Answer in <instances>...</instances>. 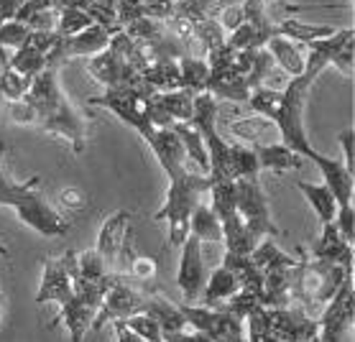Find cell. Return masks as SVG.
Wrapping results in <instances>:
<instances>
[{
  "mask_svg": "<svg viewBox=\"0 0 355 342\" xmlns=\"http://www.w3.org/2000/svg\"><path fill=\"white\" fill-rule=\"evenodd\" d=\"M110 281L107 284L85 281L77 271V251H67L59 258H46L41 263V284L36 291V304H59V322L67 327L69 340L85 342L97 312H100V304L105 299Z\"/></svg>",
  "mask_w": 355,
  "mask_h": 342,
  "instance_id": "1",
  "label": "cell"
},
{
  "mask_svg": "<svg viewBox=\"0 0 355 342\" xmlns=\"http://www.w3.org/2000/svg\"><path fill=\"white\" fill-rule=\"evenodd\" d=\"M26 100L36 107L39 113L41 131L49 136L67 141L77 156L85 154L87 146V118L67 100L62 84H59V66H46L31 82V90L26 92Z\"/></svg>",
  "mask_w": 355,
  "mask_h": 342,
  "instance_id": "2",
  "label": "cell"
},
{
  "mask_svg": "<svg viewBox=\"0 0 355 342\" xmlns=\"http://www.w3.org/2000/svg\"><path fill=\"white\" fill-rule=\"evenodd\" d=\"M297 266L291 269V284H289V304L309 314L320 317V312L330 302L340 284L347 276H353V269H343L335 263H324L309 258L304 248H299Z\"/></svg>",
  "mask_w": 355,
  "mask_h": 342,
  "instance_id": "3",
  "label": "cell"
},
{
  "mask_svg": "<svg viewBox=\"0 0 355 342\" xmlns=\"http://www.w3.org/2000/svg\"><path fill=\"white\" fill-rule=\"evenodd\" d=\"M212 181L210 177L200 174L197 169L184 171L177 179H169L166 199L154 215V220H166L169 225V245H182L189 235V217L197 202H202V195H210Z\"/></svg>",
  "mask_w": 355,
  "mask_h": 342,
  "instance_id": "4",
  "label": "cell"
},
{
  "mask_svg": "<svg viewBox=\"0 0 355 342\" xmlns=\"http://www.w3.org/2000/svg\"><path fill=\"white\" fill-rule=\"evenodd\" d=\"M235 210L241 215L243 225L248 230L250 240L259 245L263 237L279 235L282 230L276 228L268 210V197L261 189L259 179H235Z\"/></svg>",
  "mask_w": 355,
  "mask_h": 342,
  "instance_id": "5",
  "label": "cell"
},
{
  "mask_svg": "<svg viewBox=\"0 0 355 342\" xmlns=\"http://www.w3.org/2000/svg\"><path fill=\"white\" fill-rule=\"evenodd\" d=\"M355 322V286L347 276L317 317V342H350Z\"/></svg>",
  "mask_w": 355,
  "mask_h": 342,
  "instance_id": "6",
  "label": "cell"
},
{
  "mask_svg": "<svg viewBox=\"0 0 355 342\" xmlns=\"http://www.w3.org/2000/svg\"><path fill=\"white\" fill-rule=\"evenodd\" d=\"M151 95H154V92L121 87V90H105L103 95H97V98H89V105L110 110L118 120L130 125L133 131H138L141 138H146L148 133L154 131L151 118H148V98H151Z\"/></svg>",
  "mask_w": 355,
  "mask_h": 342,
  "instance_id": "7",
  "label": "cell"
},
{
  "mask_svg": "<svg viewBox=\"0 0 355 342\" xmlns=\"http://www.w3.org/2000/svg\"><path fill=\"white\" fill-rule=\"evenodd\" d=\"M146 294L136 286L128 284V278L123 273H113V281L107 286L105 299L100 304V312H97L95 322H92V330L89 334L100 332L105 325H113V322H121V319H128L138 312H144L146 304Z\"/></svg>",
  "mask_w": 355,
  "mask_h": 342,
  "instance_id": "8",
  "label": "cell"
},
{
  "mask_svg": "<svg viewBox=\"0 0 355 342\" xmlns=\"http://www.w3.org/2000/svg\"><path fill=\"white\" fill-rule=\"evenodd\" d=\"M182 312L187 317V325L205 332L212 342H248L245 325L233 312L212 309L202 304H182Z\"/></svg>",
  "mask_w": 355,
  "mask_h": 342,
  "instance_id": "9",
  "label": "cell"
},
{
  "mask_svg": "<svg viewBox=\"0 0 355 342\" xmlns=\"http://www.w3.org/2000/svg\"><path fill=\"white\" fill-rule=\"evenodd\" d=\"M13 212H16L18 222L28 225L44 237H62L67 235V230L72 228L69 217H64V212H59L54 204L49 202L41 187L31 189L24 202L13 207Z\"/></svg>",
  "mask_w": 355,
  "mask_h": 342,
  "instance_id": "10",
  "label": "cell"
},
{
  "mask_svg": "<svg viewBox=\"0 0 355 342\" xmlns=\"http://www.w3.org/2000/svg\"><path fill=\"white\" fill-rule=\"evenodd\" d=\"M130 222H133V212L130 210H118L115 215H110L97 235L95 251L103 255L105 266L110 269V273H121V255L128 248L130 237Z\"/></svg>",
  "mask_w": 355,
  "mask_h": 342,
  "instance_id": "11",
  "label": "cell"
},
{
  "mask_svg": "<svg viewBox=\"0 0 355 342\" xmlns=\"http://www.w3.org/2000/svg\"><path fill=\"white\" fill-rule=\"evenodd\" d=\"M59 41L57 31H31V36L24 41V46H18L16 54L8 57V66L16 69L24 77H36L39 72H44L51 62L54 46Z\"/></svg>",
  "mask_w": 355,
  "mask_h": 342,
  "instance_id": "12",
  "label": "cell"
},
{
  "mask_svg": "<svg viewBox=\"0 0 355 342\" xmlns=\"http://www.w3.org/2000/svg\"><path fill=\"white\" fill-rule=\"evenodd\" d=\"M179 255V271H177V286L184 294L187 302H200L202 289L207 284V266L202 255V243L194 235H187Z\"/></svg>",
  "mask_w": 355,
  "mask_h": 342,
  "instance_id": "13",
  "label": "cell"
},
{
  "mask_svg": "<svg viewBox=\"0 0 355 342\" xmlns=\"http://www.w3.org/2000/svg\"><path fill=\"white\" fill-rule=\"evenodd\" d=\"M266 322L271 332L282 342H312L317 340V319L289 304V307H276L266 309Z\"/></svg>",
  "mask_w": 355,
  "mask_h": 342,
  "instance_id": "14",
  "label": "cell"
},
{
  "mask_svg": "<svg viewBox=\"0 0 355 342\" xmlns=\"http://www.w3.org/2000/svg\"><path fill=\"white\" fill-rule=\"evenodd\" d=\"M107 44H110V31H105L97 24L87 26L85 31L74 33V36H59L49 66H62V62H69L74 57H95L107 49Z\"/></svg>",
  "mask_w": 355,
  "mask_h": 342,
  "instance_id": "15",
  "label": "cell"
},
{
  "mask_svg": "<svg viewBox=\"0 0 355 342\" xmlns=\"http://www.w3.org/2000/svg\"><path fill=\"white\" fill-rule=\"evenodd\" d=\"M144 141L148 143L151 154L156 156V161H159V166H162L169 179H177L184 171H189L187 151L174 128H154Z\"/></svg>",
  "mask_w": 355,
  "mask_h": 342,
  "instance_id": "16",
  "label": "cell"
},
{
  "mask_svg": "<svg viewBox=\"0 0 355 342\" xmlns=\"http://www.w3.org/2000/svg\"><path fill=\"white\" fill-rule=\"evenodd\" d=\"M309 161L315 163L320 174H322V184H327V189L332 192L338 207L343 204H353V189H355V177L343 166L340 159H330V156L320 154V151H312Z\"/></svg>",
  "mask_w": 355,
  "mask_h": 342,
  "instance_id": "17",
  "label": "cell"
},
{
  "mask_svg": "<svg viewBox=\"0 0 355 342\" xmlns=\"http://www.w3.org/2000/svg\"><path fill=\"white\" fill-rule=\"evenodd\" d=\"M307 255L315 258V261L335 263V266H343V269H353V245L343 240V235L335 228V222L322 225V233L312 243Z\"/></svg>",
  "mask_w": 355,
  "mask_h": 342,
  "instance_id": "18",
  "label": "cell"
},
{
  "mask_svg": "<svg viewBox=\"0 0 355 342\" xmlns=\"http://www.w3.org/2000/svg\"><path fill=\"white\" fill-rule=\"evenodd\" d=\"M238 291H241V278H238V273L220 263L218 269L210 271V276H207V284L202 289L200 304L202 307L220 309V307H223L230 296H235Z\"/></svg>",
  "mask_w": 355,
  "mask_h": 342,
  "instance_id": "19",
  "label": "cell"
},
{
  "mask_svg": "<svg viewBox=\"0 0 355 342\" xmlns=\"http://www.w3.org/2000/svg\"><path fill=\"white\" fill-rule=\"evenodd\" d=\"M266 49L274 57V64L289 74L291 80L304 74L307 69V51H304V44L299 41H291L286 36H271L266 41Z\"/></svg>",
  "mask_w": 355,
  "mask_h": 342,
  "instance_id": "20",
  "label": "cell"
},
{
  "mask_svg": "<svg viewBox=\"0 0 355 342\" xmlns=\"http://www.w3.org/2000/svg\"><path fill=\"white\" fill-rule=\"evenodd\" d=\"M230 136L241 141L243 146L259 148V146H268V143H276L271 141V136L279 138V128L274 123L261 118V115H248V118H241V120H233L227 125Z\"/></svg>",
  "mask_w": 355,
  "mask_h": 342,
  "instance_id": "21",
  "label": "cell"
},
{
  "mask_svg": "<svg viewBox=\"0 0 355 342\" xmlns=\"http://www.w3.org/2000/svg\"><path fill=\"white\" fill-rule=\"evenodd\" d=\"M144 312L146 314H151V317L159 322L164 337H166V334H174V332H182V330L189 327L187 325L184 312H182V304H174L171 299L159 296V294H146Z\"/></svg>",
  "mask_w": 355,
  "mask_h": 342,
  "instance_id": "22",
  "label": "cell"
},
{
  "mask_svg": "<svg viewBox=\"0 0 355 342\" xmlns=\"http://www.w3.org/2000/svg\"><path fill=\"white\" fill-rule=\"evenodd\" d=\"M253 151L259 156L261 171L268 169V171H274V174H284V171L299 169V166L304 163V156H299L297 151H291L289 146H284L282 141L268 143V146H259V148H253Z\"/></svg>",
  "mask_w": 355,
  "mask_h": 342,
  "instance_id": "23",
  "label": "cell"
},
{
  "mask_svg": "<svg viewBox=\"0 0 355 342\" xmlns=\"http://www.w3.org/2000/svg\"><path fill=\"white\" fill-rule=\"evenodd\" d=\"M189 235L200 243H223V222L207 202H197L189 217Z\"/></svg>",
  "mask_w": 355,
  "mask_h": 342,
  "instance_id": "24",
  "label": "cell"
},
{
  "mask_svg": "<svg viewBox=\"0 0 355 342\" xmlns=\"http://www.w3.org/2000/svg\"><path fill=\"white\" fill-rule=\"evenodd\" d=\"M41 184L39 177H31V179L26 181H16L10 177V169H8V161H6V151L0 148V204H6V207H18V204L24 202L28 192L36 189Z\"/></svg>",
  "mask_w": 355,
  "mask_h": 342,
  "instance_id": "25",
  "label": "cell"
},
{
  "mask_svg": "<svg viewBox=\"0 0 355 342\" xmlns=\"http://www.w3.org/2000/svg\"><path fill=\"white\" fill-rule=\"evenodd\" d=\"M151 102H154L159 110H164V113L169 115L174 123H192L194 92H189V90L154 92V95H151Z\"/></svg>",
  "mask_w": 355,
  "mask_h": 342,
  "instance_id": "26",
  "label": "cell"
},
{
  "mask_svg": "<svg viewBox=\"0 0 355 342\" xmlns=\"http://www.w3.org/2000/svg\"><path fill=\"white\" fill-rule=\"evenodd\" d=\"M174 131H177L179 141H182V146L187 151V161L192 163L200 174L210 177V159H207V148H205L200 131L194 128L192 123H174Z\"/></svg>",
  "mask_w": 355,
  "mask_h": 342,
  "instance_id": "27",
  "label": "cell"
},
{
  "mask_svg": "<svg viewBox=\"0 0 355 342\" xmlns=\"http://www.w3.org/2000/svg\"><path fill=\"white\" fill-rule=\"evenodd\" d=\"M144 82L154 92H171L182 90V77H179V59H154L144 72Z\"/></svg>",
  "mask_w": 355,
  "mask_h": 342,
  "instance_id": "28",
  "label": "cell"
},
{
  "mask_svg": "<svg viewBox=\"0 0 355 342\" xmlns=\"http://www.w3.org/2000/svg\"><path fill=\"white\" fill-rule=\"evenodd\" d=\"M297 189L304 195L312 210L317 212V220L320 225H327V222L335 220V212H338V202L332 192L327 189V184H309V181H297Z\"/></svg>",
  "mask_w": 355,
  "mask_h": 342,
  "instance_id": "29",
  "label": "cell"
},
{
  "mask_svg": "<svg viewBox=\"0 0 355 342\" xmlns=\"http://www.w3.org/2000/svg\"><path fill=\"white\" fill-rule=\"evenodd\" d=\"M338 31V28H332V26H309V24H302L297 21L294 16L284 18L282 24H276V36H286L291 41H299V44H312V41H320V39H327L332 33Z\"/></svg>",
  "mask_w": 355,
  "mask_h": 342,
  "instance_id": "30",
  "label": "cell"
},
{
  "mask_svg": "<svg viewBox=\"0 0 355 342\" xmlns=\"http://www.w3.org/2000/svg\"><path fill=\"white\" fill-rule=\"evenodd\" d=\"M179 77H182V90L200 95V92H207L210 66L202 57H182L179 59Z\"/></svg>",
  "mask_w": 355,
  "mask_h": 342,
  "instance_id": "31",
  "label": "cell"
},
{
  "mask_svg": "<svg viewBox=\"0 0 355 342\" xmlns=\"http://www.w3.org/2000/svg\"><path fill=\"white\" fill-rule=\"evenodd\" d=\"M77 271H80V276L89 284H107L110 281V269L105 266L103 261V255L92 248V251H85V253H77Z\"/></svg>",
  "mask_w": 355,
  "mask_h": 342,
  "instance_id": "32",
  "label": "cell"
},
{
  "mask_svg": "<svg viewBox=\"0 0 355 342\" xmlns=\"http://www.w3.org/2000/svg\"><path fill=\"white\" fill-rule=\"evenodd\" d=\"M31 82H33L31 77H24V74H18L10 66H0V95L8 100V102L24 100L26 92L31 90Z\"/></svg>",
  "mask_w": 355,
  "mask_h": 342,
  "instance_id": "33",
  "label": "cell"
},
{
  "mask_svg": "<svg viewBox=\"0 0 355 342\" xmlns=\"http://www.w3.org/2000/svg\"><path fill=\"white\" fill-rule=\"evenodd\" d=\"M243 325H245V337H248V342H282L271 332V327H268L266 307L250 312L248 317L243 319Z\"/></svg>",
  "mask_w": 355,
  "mask_h": 342,
  "instance_id": "34",
  "label": "cell"
},
{
  "mask_svg": "<svg viewBox=\"0 0 355 342\" xmlns=\"http://www.w3.org/2000/svg\"><path fill=\"white\" fill-rule=\"evenodd\" d=\"M87 26H92V18L80 8H59V24H57V33L59 36H74V33L85 31Z\"/></svg>",
  "mask_w": 355,
  "mask_h": 342,
  "instance_id": "35",
  "label": "cell"
},
{
  "mask_svg": "<svg viewBox=\"0 0 355 342\" xmlns=\"http://www.w3.org/2000/svg\"><path fill=\"white\" fill-rule=\"evenodd\" d=\"M121 322L128 327V330H133V332H136L138 337H141V340H146V342L164 340L159 322H156L151 314H146V312H138V314H133V317H128V319H121Z\"/></svg>",
  "mask_w": 355,
  "mask_h": 342,
  "instance_id": "36",
  "label": "cell"
},
{
  "mask_svg": "<svg viewBox=\"0 0 355 342\" xmlns=\"http://www.w3.org/2000/svg\"><path fill=\"white\" fill-rule=\"evenodd\" d=\"M31 36V28L21 21H3L0 26V49H18Z\"/></svg>",
  "mask_w": 355,
  "mask_h": 342,
  "instance_id": "37",
  "label": "cell"
},
{
  "mask_svg": "<svg viewBox=\"0 0 355 342\" xmlns=\"http://www.w3.org/2000/svg\"><path fill=\"white\" fill-rule=\"evenodd\" d=\"M8 118L13 125H39V113L36 107L28 102V100H16V102H8Z\"/></svg>",
  "mask_w": 355,
  "mask_h": 342,
  "instance_id": "38",
  "label": "cell"
},
{
  "mask_svg": "<svg viewBox=\"0 0 355 342\" xmlns=\"http://www.w3.org/2000/svg\"><path fill=\"white\" fill-rule=\"evenodd\" d=\"M128 271L130 276H136L138 281H154L156 273H159V263L156 258L151 255H130V263H128Z\"/></svg>",
  "mask_w": 355,
  "mask_h": 342,
  "instance_id": "39",
  "label": "cell"
},
{
  "mask_svg": "<svg viewBox=\"0 0 355 342\" xmlns=\"http://www.w3.org/2000/svg\"><path fill=\"white\" fill-rule=\"evenodd\" d=\"M332 222H335L338 233L343 235V240L353 245L355 243V210H353V204H343V207H338L335 220Z\"/></svg>",
  "mask_w": 355,
  "mask_h": 342,
  "instance_id": "40",
  "label": "cell"
},
{
  "mask_svg": "<svg viewBox=\"0 0 355 342\" xmlns=\"http://www.w3.org/2000/svg\"><path fill=\"white\" fill-rule=\"evenodd\" d=\"M353 41L355 39L345 41V44H343V46H340L330 59V64L335 66L343 77H347V80H353Z\"/></svg>",
  "mask_w": 355,
  "mask_h": 342,
  "instance_id": "41",
  "label": "cell"
},
{
  "mask_svg": "<svg viewBox=\"0 0 355 342\" xmlns=\"http://www.w3.org/2000/svg\"><path fill=\"white\" fill-rule=\"evenodd\" d=\"M338 143H340V151H343V159H340V161H343V166L355 177V131L353 128L340 131Z\"/></svg>",
  "mask_w": 355,
  "mask_h": 342,
  "instance_id": "42",
  "label": "cell"
},
{
  "mask_svg": "<svg viewBox=\"0 0 355 342\" xmlns=\"http://www.w3.org/2000/svg\"><path fill=\"white\" fill-rule=\"evenodd\" d=\"M218 24L223 26V31L225 33H233L238 26H243V21H245V16H243V6L238 3V6H220L218 10Z\"/></svg>",
  "mask_w": 355,
  "mask_h": 342,
  "instance_id": "43",
  "label": "cell"
},
{
  "mask_svg": "<svg viewBox=\"0 0 355 342\" xmlns=\"http://www.w3.org/2000/svg\"><path fill=\"white\" fill-rule=\"evenodd\" d=\"M115 10H118V24L121 28L141 18V10H144V0H115Z\"/></svg>",
  "mask_w": 355,
  "mask_h": 342,
  "instance_id": "44",
  "label": "cell"
},
{
  "mask_svg": "<svg viewBox=\"0 0 355 342\" xmlns=\"http://www.w3.org/2000/svg\"><path fill=\"white\" fill-rule=\"evenodd\" d=\"M64 6V0H26V6L21 8V13H18L16 21H21L24 24L26 18L31 16V13H36V10H49V8H62Z\"/></svg>",
  "mask_w": 355,
  "mask_h": 342,
  "instance_id": "45",
  "label": "cell"
},
{
  "mask_svg": "<svg viewBox=\"0 0 355 342\" xmlns=\"http://www.w3.org/2000/svg\"><path fill=\"white\" fill-rule=\"evenodd\" d=\"M59 202L62 207L69 212H77L85 207V197H82L80 189H62V195H59Z\"/></svg>",
  "mask_w": 355,
  "mask_h": 342,
  "instance_id": "46",
  "label": "cell"
},
{
  "mask_svg": "<svg viewBox=\"0 0 355 342\" xmlns=\"http://www.w3.org/2000/svg\"><path fill=\"white\" fill-rule=\"evenodd\" d=\"M24 6L26 0H0V18L3 21H16Z\"/></svg>",
  "mask_w": 355,
  "mask_h": 342,
  "instance_id": "47",
  "label": "cell"
},
{
  "mask_svg": "<svg viewBox=\"0 0 355 342\" xmlns=\"http://www.w3.org/2000/svg\"><path fill=\"white\" fill-rule=\"evenodd\" d=\"M113 330H115V342H146L133 330H128V327L123 325V322H113Z\"/></svg>",
  "mask_w": 355,
  "mask_h": 342,
  "instance_id": "48",
  "label": "cell"
},
{
  "mask_svg": "<svg viewBox=\"0 0 355 342\" xmlns=\"http://www.w3.org/2000/svg\"><path fill=\"white\" fill-rule=\"evenodd\" d=\"M6 322H8V296L6 291H0V332H3Z\"/></svg>",
  "mask_w": 355,
  "mask_h": 342,
  "instance_id": "49",
  "label": "cell"
},
{
  "mask_svg": "<svg viewBox=\"0 0 355 342\" xmlns=\"http://www.w3.org/2000/svg\"><path fill=\"white\" fill-rule=\"evenodd\" d=\"M159 342H164V340H159Z\"/></svg>",
  "mask_w": 355,
  "mask_h": 342,
  "instance_id": "50",
  "label": "cell"
},
{
  "mask_svg": "<svg viewBox=\"0 0 355 342\" xmlns=\"http://www.w3.org/2000/svg\"><path fill=\"white\" fill-rule=\"evenodd\" d=\"M312 342H317V340H312Z\"/></svg>",
  "mask_w": 355,
  "mask_h": 342,
  "instance_id": "51",
  "label": "cell"
}]
</instances>
